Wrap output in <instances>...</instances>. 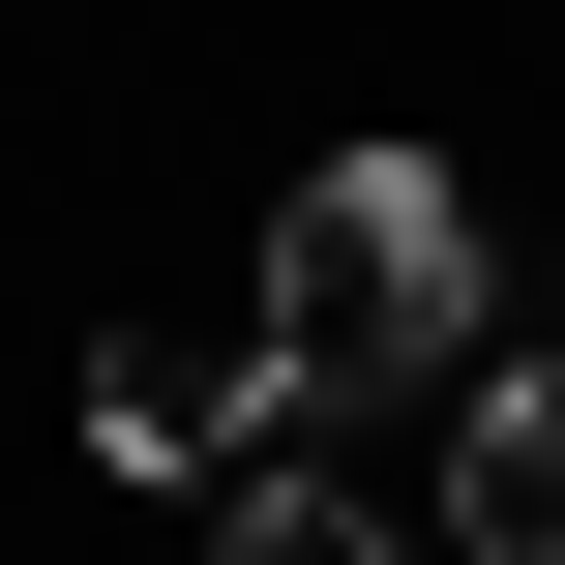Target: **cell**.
I'll return each mask as SVG.
<instances>
[{
  "label": "cell",
  "mask_w": 565,
  "mask_h": 565,
  "mask_svg": "<svg viewBox=\"0 0 565 565\" xmlns=\"http://www.w3.org/2000/svg\"><path fill=\"white\" fill-rule=\"evenodd\" d=\"M268 387H298V417L477 387V179H447V149H328V179L268 209Z\"/></svg>",
  "instance_id": "6da1fadb"
},
{
  "label": "cell",
  "mask_w": 565,
  "mask_h": 565,
  "mask_svg": "<svg viewBox=\"0 0 565 565\" xmlns=\"http://www.w3.org/2000/svg\"><path fill=\"white\" fill-rule=\"evenodd\" d=\"M268 417H298V387H268V298H149V328H89V477H209V507H238Z\"/></svg>",
  "instance_id": "7a4b0ae2"
},
{
  "label": "cell",
  "mask_w": 565,
  "mask_h": 565,
  "mask_svg": "<svg viewBox=\"0 0 565 565\" xmlns=\"http://www.w3.org/2000/svg\"><path fill=\"white\" fill-rule=\"evenodd\" d=\"M447 536L565 565V358H477V387H447Z\"/></svg>",
  "instance_id": "3957f363"
},
{
  "label": "cell",
  "mask_w": 565,
  "mask_h": 565,
  "mask_svg": "<svg viewBox=\"0 0 565 565\" xmlns=\"http://www.w3.org/2000/svg\"><path fill=\"white\" fill-rule=\"evenodd\" d=\"M209 565H417V536H387V507H358V477H298V447H268V477H238V507H209Z\"/></svg>",
  "instance_id": "277c9868"
}]
</instances>
